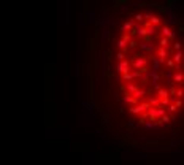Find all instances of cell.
<instances>
[{
	"label": "cell",
	"instance_id": "1",
	"mask_svg": "<svg viewBox=\"0 0 184 165\" xmlns=\"http://www.w3.org/2000/svg\"><path fill=\"white\" fill-rule=\"evenodd\" d=\"M183 53L176 27L156 13H138L119 30L116 75L133 121L159 127L175 121L183 103Z\"/></svg>",
	"mask_w": 184,
	"mask_h": 165
}]
</instances>
